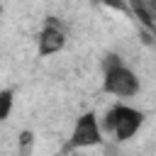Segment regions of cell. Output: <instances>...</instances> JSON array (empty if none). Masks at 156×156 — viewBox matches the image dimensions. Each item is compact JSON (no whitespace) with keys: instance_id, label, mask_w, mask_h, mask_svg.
I'll return each instance as SVG.
<instances>
[{"instance_id":"obj_5","label":"cell","mask_w":156,"mask_h":156,"mask_svg":"<svg viewBox=\"0 0 156 156\" xmlns=\"http://www.w3.org/2000/svg\"><path fill=\"white\" fill-rule=\"evenodd\" d=\"M132 2V10H134V15H136V20L146 27V29H151V34L156 37V20H154V15H151V10L146 7V2L144 0H129Z\"/></svg>"},{"instance_id":"obj_11","label":"cell","mask_w":156,"mask_h":156,"mask_svg":"<svg viewBox=\"0 0 156 156\" xmlns=\"http://www.w3.org/2000/svg\"><path fill=\"white\" fill-rule=\"evenodd\" d=\"M0 10H2V7H0Z\"/></svg>"},{"instance_id":"obj_4","label":"cell","mask_w":156,"mask_h":156,"mask_svg":"<svg viewBox=\"0 0 156 156\" xmlns=\"http://www.w3.org/2000/svg\"><path fill=\"white\" fill-rule=\"evenodd\" d=\"M63 44H66V34L58 29L56 20L49 17V20H46V27L39 32V54H41V56H51V54L61 51Z\"/></svg>"},{"instance_id":"obj_6","label":"cell","mask_w":156,"mask_h":156,"mask_svg":"<svg viewBox=\"0 0 156 156\" xmlns=\"http://www.w3.org/2000/svg\"><path fill=\"white\" fill-rule=\"evenodd\" d=\"M12 112V90H0V122H5Z\"/></svg>"},{"instance_id":"obj_3","label":"cell","mask_w":156,"mask_h":156,"mask_svg":"<svg viewBox=\"0 0 156 156\" xmlns=\"http://www.w3.org/2000/svg\"><path fill=\"white\" fill-rule=\"evenodd\" d=\"M102 139V132H100V124H98V117L95 112H83L73 127V134H71V141H68V149H83V146H93V144H100Z\"/></svg>"},{"instance_id":"obj_9","label":"cell","mask_w":156,"mask_h":156,"mask_svg":"<svg viewBox=\"0 0 156 156\" xmlns=\"http://www.w3.org/2000/svg\"><path fill=\"white\" fill-rule=\"evenodd\" d=\"M105 5H110V7H117V10H127V5L122 2V0H102Z\"/></svg>"},{"instance_id":"obj_1","label":"cell","mask_w":156,"mask_h":156,"mask_svg":"<svg viewBox=\"0 0 156 156\" xmlns=\"http://www.w3.org/2000/svg\"><path fill=\"white\" fill-rule=\"evenodd\" d=\"M141 122H144V115L129 105H115L105 115V129L117 141H127L129 136H134L136 129L141 127Z\"/></svg>"},{"instance_id":"obj_2","label":"cell","mask_w":156,"mask_h":156,"mask_svg":"<svg viewBox=\"0 0 156 156\" xmlns=\"http://www.w3.org/2000/svg\"><path fill=\"white\" fill-rule=\"evenodd\" d=\"M102 90L110 93V95H117V98H132V95L139 93V78L119 63V66H112V68L105 71Z\"/></svg>"},{"instance_id":"obj_8","label":"cell","mask_w":156,"mask_h":156,"mask_svg":"<svg viewBox=\"0 0 156 156\" xmlns=\"http://www.w3.org/2000/svg\"><path fill=\"white\" fill-rule=\"evenodd\" d=\"M119 63H122V61H119V56H115V54H110V56H107V58L102 61V68L107 71V68H112V66H119Z\"/></svg>"},{"instance_id":"obj_7","label":"cell","mask_w":156,"mask_h":156,"mask_svg":"<svg viewBox=\"0 0 156 156\" xmlns=\"http://www.w3.org/2000/svg\"><path fill=\"white\" fill-rule=\"evenodd\" d=\"M32 139H34V134H32V132H22V134H20V146L27 151V149H29V144H32Z\"/></svg>"},{"instance_id":"obj_10","label":"cell","mask_w":156,"mask_h":156,"mask_svg":"<svg viewBox=\"0 0 156 156\" xmlns=\"http://www.w3.org/2000/svg\"><path fill=\"white\" fill-rule=\"evenodd\" d=\"M151 5H156V0H151Z\"/></svg>"}]
</instances>
